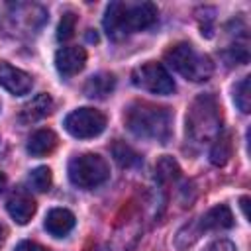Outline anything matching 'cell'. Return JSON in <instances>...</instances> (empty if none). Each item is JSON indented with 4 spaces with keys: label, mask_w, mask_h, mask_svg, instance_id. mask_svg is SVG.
I'll list each match as a JSON object with an SVG mask.
<instances>
[{
    "label": "cell",
    "mask_w": 251,
    "mask_h": 251,
    "mask_svg": "<svg viewBox=\"0 0 251 251\" xmlns=\"http://www.w3.org/2000/svg\"><path fill=\"white\" fill-rule=\"evenodd\" d=\"M247 202H249V198L243 196V198H241V210H243V216H245V218L249 216V214H247Z\"/></svg>",
    "instance_id": "24"
},
{
    "label": "cell",
    "mask_w": 251,
    "mask_h": 251,
    "mask_svg": "<svg viewBox=\"0 0 251 251\" xmlns=\"http://www.w3.org/2000/svg\"><path fill=\"white\" fill-rule=\"evenodd\" d=\"M84 65H86V51L78 45H67L55 53V67L63 76H73L80 73Z\"/></svg>",
    "instance_id": "9"
},
{
    "label": "cell",
    "mask_w": 251,
    "mask_h": 251,
    "mask_svg": "<svg viewBox=\"0 0 251 251\" xmlns=\"http://www.w3.org/2000/svg\"><path fill=\"white\" fill-rule=\"evenodd\" d=\"M212 141L214 143L210 149V161L216 167H224L231 157V137H229V133L220 131Z\"/></svg>",
    "instance_id": "16"
},
{
    "label": "cell",
    "mask_w": 251,
    "mask_h": 251,
    "mask_svg": "<svg viewBox=\"0 0 251 251\" xmlns=\"http://www.w3.org/2000/svg\"><path fill=\"white\" fill-rule=\"evenodd\" d=\"M155 173H157V178H159V180H175V178L180 175V169H178V165H176L175 159L163 157V159L157 163Z\"/></svg>",
    "instance_id": "20"
},
{
    "label": "cell",
    "mask_w": 251,
    "mask_h": 251,
    "mask_svg": "<svg viewBox=\"0 0 251 251\" xmlns=\"http://www.w3.org/2000/svg\"><path fill=\"white\" fill-rule=\"evenodd\" d=\"M2 243H4V227L0 226V245H2Z\"/></svg>",
    "instance_id": "26"
},
{
    "label": "cell",
    "mask_w": 251,
    "mask_h": 251,
    "mask_svg": "<svg viewBox=\"0 0 251 251\" xmlns=\"http://www.w3.org/2000/svg\"><path fill=\"white\" fill-rule=\"evenodd\" d=\"M14 251H49V249L39 245V243H35V241H22V243L16 245Z\"/></svg>",
    "instance_id": "23"
},
{
    "label": "cell",
    "mask_w": 251,
    "mask_h": 251,
    "mask_svg": "<svg viewBox=\"0 0 251 251\" xmlns=\"http://www.w3.org/2000/svg\"><path fill=\"white\" fill-rule=\"evenodd\" d=\"M157 22V8L151 2H110L102 25L110 39H124L131 33L143 31Z\"/></svg>",
    "instance_id": "1"
},
{
    "label": "cell",
    "mask_w": 251,
    "mask_h": 251,
    "mask_svg": "<svg viewBox=\"0 0 251 251\" xmlns=\"http://www.w3.org/2000/svg\"><path fill=\"white\" fill-rule=\"evenodd\" d=\"M116 88V76L112 73H98L92 75L86 82H84V94L88 98H96V100H104L106 96H110Z\"/></svg>",
    "instance_id": "15"
},
{
    "label": "cell",
    "mask_w": 251,
    "mask_h": 251,
    "mask_svg": "<svg viewBox=\"0 0 251 251\" xmlns=\"http://www.w3.org/2000/svg\"><path fill=\"white\" fill-rule=\"evenodd\" d=\"M55 147H57V135H55V131L43 127V129H37V131H33L29 135L25 149H27V153L31 157H45V155L53 153Z\"/></svg>",
    "instance_id": "14"
},
{
    "label": "cell",
    "mask_w": 251,
    "mask_h": 251,
    "mask_svg": "<svg viewBox=\"0 0 251 251\" xmlns=\"http://www.w3.org/2000/svg\"><path fill=\"white\" fill-rule=\"evenodd\" d=\"M27 180H29V186L33 190H37V192L49 190V186H51V171H49V167H37V169H33L29 173V178Z\"/></svg>",
    "instance_id": "19"
},
{
    "label": "cell",
    "mask_w": 251,
    "mask_h": 251,
    "mask_svg": "<svg viewBox=\"0 0 251 251\" xmlns=\"http://www.w3.org/2000/svg\"><path fill=\"white\" fill-rule=\"evenodd\" d=\"M112 157L116 159V163L124 169H133V167H139L141 165V157L137 151H133L127 143L124 141H114L112 145Z\"/></svg>",
    "instance_id": "17"
},
{
    "label": "cell",
    "mask_w": 251,
    "mask_h": 251,
    "mask_svg": "<svg viewBox=\"0 0 251 251\" xmlns=\"http://www.w3.org/2000/svg\"><path fill=\"white\" fill-rule=\"evenodd\" d=\"M6 210H8L10 218H12L16 224L25 226V224L33 218V214H35V200H33L27 192L18 190V192H14V194L8 198Z\"/></svg>",
    "instance_id": "10"
},
{
    "label": "cell",
    "mask_w": 251,
    "mask_h": 251,
    "mask_svg": "<svg viewBox=\"0 0 251 251\" xmlns=\"http://www.w3.org/2000/svg\"><path fill=\"white\" fill-rule=\"evenodd\" d=\"M249 76H243L235 88H233V100H235V106L243 112V114H249L251 110V90H249Z\"/></svg>",
    "instance_id": "18"
},
{
    "label": "cell",
    "mask_w": 251,
    "mask_h": 251,
    "mask_svg": "<svg viewBox=\"0 0 251 251\" xmlns=\"http://www.w3.org/2000/svg\"><path fill=\"white\" fill-rule=\"evenodd\" d=\"M127 129L143 139H155L165 143L171 137V126H173V114L169 108L155 106L151 102H133L126 116Z\"/></svg>",
    "instance_id": "2"
},
{
    "label": "cell",
    "mask_w": 251,
    "mask_h": 251,
    "mask_svg": "<svg viewBox=\"0 0 251 251\" xmlns=\"http://www.w3.org/2000/svg\"><path fill=\"white\" fill-rule=\"evenodd\" d=\"M43 226L53 237H65L75 227V216L67 208H53L47 212Z\"/></svg>",
    "instance_id": "13"
},
{
    "label": "cell",
    "mask_w": 251,
    "mask_h": 251,
    "mask_svg": "<svg viewBox=\"0 0 251 251\" xmlns=\"http://www.w3.org/2000/svg\"><path fill=\"white\" fill-rule=\"evenodd\" d=\"M131 82L137 88L147 90L151 94H159V96H169L176 88L171 73L161 63H155V61L135 67L131 73Z\"/></svg>",
    "instance_id": "6"
},
{
    "label": "cell",
    "mask_w": 251,
    "mask_h": 251,
    "mask_svg": "<svg viewBox=\"0 0 251 251\" xmlns=\"http://www.w3.org/2000/svg\"><path fill=\"white\" fill-rule=\"evenodd\" d=\"M206 251H235V245L229 239H218V241L210 243Z\"/></svg>",
    "instance_id": "22"
},
{
    "label": "cell",
    "mask_w": 251,
    "mask_h": 251,
    "mask_svg": "<svg viewBox=\"0 0 251 251\" xmlns=\"http://www.w3.org/2000/svg\"><path fill=\"white\" fill-rule=\"evenodd\" d=\"M6 188V176H4V173H0V192Z\"/></svg>",
    "instance_id": "25"
},
{
    "label": "cell",
    "mask_w": 251,
    "mask_h": 251,
    "mask_svg": "<svg viewBox=\"0 0 251 251\" xmlns=\"http://www.w3.org/2000/svg\"><path fill=\"white\" fill-rule=\"evenodd\" d=\"M65 129L76 139H90L106 129V116L96 108H78L65 118Z\"/></svg>",
    "instance_id": "7"
},
{
    "label": "cell",
    "mask_w": 251,
    "mask_h": 251,
    "mask_svg": "<svg viewBox=\"0 0 251 251\" xmlns=\"http://www.w3.org/2000/svg\"><path fill=\"white\" fill-rule=\"evenodd\" d=\"M233 226V214L226 204H218L210 208L198 222V233L210 229H227Z\"/></svg>",
    "instance_id": "12"
},
{
    "label": "cell",
    "mask_w": 251,
    "mask_h": 251,
    "mask_svg": "<svg viewBox=\"0 0 251 251\" xmlns=\"http://www.w3.org/2000/svg\"><path fill=\"white\" fill-rule=\"evenodd\" d=\"M0 86L6 88L10 94L24 96L31 90L33 80L25 71L6 63V61H0Z\"/></svg>",
    "instance_id": "8"
},
{
    "label": "cell",
    "mask_w": 251,
    "mask_h": 251,
    "mask_svg": "<svg viewBox=\"0 0 251 251\" xmlns=\"http://www.w3.org/2000/svg\"><path fill=\"white\" fill-rule=\"evenodd\" d=\"M110 178V167L98 153H82L69 161V180L84 190L96 188Z\"/></svg>",
    "instance_id": "5"
},
{
    "label": "cell",
    "mask_w": 251,
    "mask_h": 251,
    "mask_svg": "<svg viewBox=\"0 0 251 251\" xmlns=\"http://www.w3.org/2000/svg\"><path fill=\"white\" fill-rule=\"evenodd\" d=\"M75 27H76V16L73 12L63 14V18L57 25V39L59 41H69L75 35Z\"/></svg>",
    "instance_id": "21"
},
{
    "label": "cell",
    "mask_w": 251,
    "mask_h": 251,
    "mask_svg": "<svg viewBox=\"0 0 251 251\" xmlns=\"http://www.w3.org/2000/svg\"><path fill=\"white\" fill-rule=\"evenodd\" d=\"M53 112V98L45 92L37 94L35 98H31L22 110H20V116L18 120L22 124H35L39 120H43L45 116H49Z\"/></svg>",
    "instance_id": "11"
},
{
    "label": "cell",
    "mask_w": 251,
    "mask_h": 251,
    "mask_svg": "<svg viewBox=\"0 0 251 251\" xmlns=\"http://www.w3.org/2000/svg\"><path fill=\"white\" fill-rule=\"evenodd\" d=\"M220 122H222V114L220 108L216 104V98L210 94H202L198 96L186 116V133L190 135V139L204 143V141H212L220 131Z\"/></svg>",
    "instance_id": "3"
},
{
    "label": "cell",
    "mask_w": 251,
    "mask_h": 251,
    "mask_svg": "<svg viewBox=\"0 0 251 251\" xmlns=\"http://www.w3.org/2000/svg\"><path fill=\"white\" fill-rule=\"evenodd\" d=\"M167 65L180 76L192 82L208 80L214 73V63L208 55L198 53L190 43H176L165 53Z\"/></svg>",
    "instance_id": "4"
}]
</instances>
